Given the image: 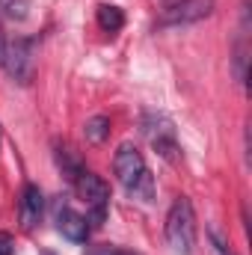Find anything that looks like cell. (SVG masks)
I'll use <instances>...</instances> for the list:
<instances>
[{
    "label": "cell",
    "mask_w": 252,
    "mask_h": 255,
    "mask_svg": "<svg viewBox=\"0 0 252 255\" xmlns=\"http://www.w3.org/2000/svg\"><path fill=\"white\" fill-rule=\"evenodd\" d=\"M113 172H116V181L125 187L127 196L139 199L142 205H151L154 202V175L145 166V157H142V151L133 142H122L116 148Z\"/></svg>",
    "instance_id": "1"
},
{
    "label": "cell",
    "mask_w": 252,
    "mask_h": 255,
    "mask_svg": "<svg viewBox=\"0 0 252 255\" xmlns=\"http://www.w3.org/2000/svg\"><path fill=\"white\" fill-rule=\"evenodd\" d=\"M166 244L175 255H193L196 250V211L187 196H178L166 214Z\"/></svg>",
    "instance_id": "2"
},
{
    "label": "cell",
    "mask_w": 252,
    "mask_h": 255,
    "mask_svg": "<svg viewBox=\"0 0 252 255\" xmlns=\"http://www.w3.org/2000/svg\"><path fill=\"white\" fill-rule=\"evenodd\" d=\"M74 190L80 196V202L86 205V223L89 229H101L104 220H107V205H110V187L104 178H98L95 172L83 169L74 181Z\"/></svg>",
    "instance_id": "3"
},
{
    "label": "cell",
    "mask_w": 252,
    "mask_h": 255,
    "mask_svg": "<svg viewBox=\"0 0 252 255\" xmlns=\"http://www.w3.org/2000/svg\"><path fill=\"white\" fill-rule=\"evenodd\" d=\"M0 65L6 68V74L15 83L27 86L33 80V71H36V42L27 39V36H18V39L6 42V54H3Z\"/></svg>",
    "instance_id": "4"
},
{
    "label": "cell",
    "mask_w": 252,
    "mask_h": 255,
    "mask_svg": "<svg viewBox=\"0 0 252 255\" xmlns=\"http://www.w3.org/2000/svg\"><path fill=\"white\" fill-rule=\"evenodd\" d=\"M217 0H175L172 6H166L157 18V27H187L199 24L205 18L214 15Z\"/></svg>",
    "instance_id": "5"
},
{
    "label": "cell",
    "mask_w": 252,
    "mask_h": 255,
    "mask_svg": "<svg viewBox=\"0 0 252 255\" xmlns=\"http://www.w3.org/2000/svg\"><path fill=\"white\" fill-rule=\"evenodd\" d=\"M142 133L151 139V145L157 148L160 157H166L169 163H175L181 157L178 151V142H175V130H172V122L160 113H145L142 116Z\"/></svg>",
    "instance_id": "6"
},
{
    "label": "cell",
    "mask_w": 252,
    "mask_h": 255,
    "mask_svg": "<svg viewBox=\"0 0 252 255\" xmlns=\"http://www.w3.org/2000/svg\"><path fill=\"white\" fill-rule=\"evenodd\" d=\"M54 223H57V232L63 235L65 241H71V244H86V238L92 232L89 223H86V217L77 214L65 199L54 202Z\"/></svg>",
    "instance_id": "7"
},
{
    "label": "cell",
    "mask_w": 252,
    "mask_h": 255,
    "mask_svg": "<svg viewBox=\"0 0 252 255\" xmlns=\"http://www.w3.org/2000/svg\"><path fill=\"white\" fill-rule=\"evenodd\" d=\"M42 214H45V196L39 190V184H24L21 208H18L21 229H24V232H33V229L42 223Z\"/></svg>",
    "instance_id": "8"
},
{
    "label": "cell",
    "mask_w": 252,
    "mask_h": 255,
    "mask_svg": "<svg viewBox=\"0 0 252 255\" xmlns=\"http://www.w3.org/2000/svg\"><path fill=\"white\" fill-rule=\"evenodd\" d=\"M83 136H86L89 145H101V142L110 136V119H107L104 113L86 119V125H83Z\"/></svg>",
    "instance_id": "9"
},
{
    "label": "cell",
    "mask_w": 252,
    "mask_h": 255,
    "mask_svg": "<svg viewBox=\"0 0 252 255\" xmlns=\"http://www.w3.org/2000/svg\"><path fill=\"white\" fill-rule=\"evenodd\" d=\"M98 27L104 33H119L125 27V12L119 6H110V3L98 6Z\"/></svg>",
    "instance_id": "10"
},
{
    "label": "cell",
    "mask_w": 252,
    "mask_h": 255,
    "mask_svg": "<svg viewBox=\"0 0 252 255\" xmlns=\"http://www.w3.org/2000/svg\"><path fill=\"white\" fill-rule=\"evenodd\" d=\"M57 163H60V169H63V175L68 181H74V178L83 172V163L74 157V151H71L68 145H57Z\"/></svg>",
    "instance_id": "11"
},
{
    "label": "cell",
    "mask_w": 252,
    "mask_h": 255,
    "mask_svg": "<svg viewBox=\"0 0 252 255\" xmlns=\"http://www.w3.org/2000/svg\"><path fill=\"white\" fill-rule=\"evenodd\" d=\"M0 15L6 21H27L30 0H0Z\"/></svg>",
    "instance_id": "12"
},
{
    "label": "cell",
    "mask_w": 252,
    "mask_h": 255,
    "mask_svg": "<svg viewBox=\"0 0 252 255\" xmlns=\"http://www.w3.org/2000/svg\"><path fill=\"white\" fill-rule=\"evenodd\" d=\"M247 60H250V57H247V45L241 42L238 51H235V77H238L241 86H247Z\"/></svg>",
    "instance_id": "13"
},
{
    "label": "cell",
    "mask_w": 252,
    "mask_h": 255,
    "mask_svg": "<svg viewBox=\"0 0 252 255\" xmlns=\"http://www.w3.org/2000/svg\"><path fill=\"white\" fill-rule=\"evenodd\" d=\"M208 238H211L214 250H217L220 255H235V253H232V247H229V241L223 238V232H220L217 226H208Z\"/></svg>",
    "instance_id": "14"
},
{
    "label": "cell",
    "mask_w": 252,
    "mask_h": 255,
    "mask_svg": "<svg viewBox=\"0 0 252 255\" xmlns=\"http://www.w3.org/2000/svg\"><path fill=\"white\" fill-rule=\"evenodd\" d=\"M0 255H12V238L6 232H0Z\"/></svg>",
    "instance_id": "15"
},
{
    "label": "cell",
    "mask_w": 252,
    "mask_h": 255,
    "mask_svg": "<svg viewBox=\"0 0 252 255\" xmlns=\"http://www.w3.org/2000/svg\"><path fill=\"white\" fill-rule=\"evenodd\" d=\"M3 54H6V36H3V27H0V63H3Z\"/></svg>",
    "instance_id": "16"
},
{
    "label": "cell",
    "mask_w": 252,
    "mask_h": 255,
    "mask_svg": "<svg viewBox=\"0 0 252 255\" xmlns=\"http://www.w3.org/2000/svg\"><path fill=\"white\" fill-rule=\"evenodd\" d=\"M89 255H110V250H107V247H92Z\"/></svg>",
    "instance_id": "17"
},
{
    "label": "cell",
    "mask_w": 252,
    "mask_h": 255,
    "mask_svg": "<svg viewBox=\"0 0 252 255\" xmlns=\"http://www.w3.org/2000/svg\"><path fill=\"white\" fill-rule=\"evenodd\" d=\"M110 255H139V253H130V250H119V253H110Z\"/></svg>",
    "instance_id": "18"
},
{
    "label": "cell",
    "mask_w": 252,
    "mask_h": 255,
    "mask_svg": "<svg viewBox=\"0 0 252 255\" xmlns=\"http://www.w3.org/2000/svg\"><path fill=\"white\" fill-rule=\"evenodd\" d=\"M39 255H54V253H51V250H42V253H39Z\"/></svg>",
    "instance_id": "19"
}]
</instances>
